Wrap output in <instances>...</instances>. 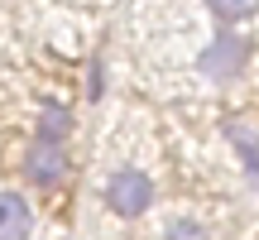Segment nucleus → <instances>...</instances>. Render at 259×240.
<instances>
[{"label":"nucleus","instance_id":"nucleus-1","mask_svg":"<svg viewBox=\"0 0 259 240\" xmlns=\"http://www.w3.org/2000/svg\"><path fill=\"white\" fill-rule=\"evenodd\" d=\"M106 202L115 216H144L154 207V183H149L139 168H120V173L106 183Z\"/></svg>","mask_w":259,"mask_h":240},{"label":"nucleus","instance_id":"nucleus-5","mask_svg":"<svg viewBox=\"0 0 259 240\" xmlns=\"http://www.w3.org/2000/svg\"><path fill=\"white\" fill-rule=\"evenodd\" d=\"M206 5H211L221 19H250L259 10V0H206Z\"/></svg>","mask_w":259,"mask_h":240},{"label":"nucleus","instance_id":"nucleus-2","mask_svg":"<svg viewBox=\"0 0 259 240\" xmlns=\"http://www.w3.org/2000/svg\"><path fill=\"white\" fill-rule=\"evenodd\" d=\"M24 178L34 187H58L67 178V149L48 144V139H34V144L24 149Z\"/></svg>","mask_w":259,"mask_h":240},{"label":"nucleus","instance_id":"nucleus-7","mask_svg":"<svg viewBox=\"0 0 259 240\" xmlns=\"http://www.w3.org/2000/svg\"><path fill=\"white\" fill-rule=\"evenodd\" d=\"M163 240H211V235H206L197 221H187V216H183V221H173V226H168V235H163Z\"/></svg>","mask_w":259,"mask_h":240},{"label":"nucleus","instance_id":"nucleus-4","mask_svg":"<svg viewBox=\"0 0 259 240\" xmlns=\"http://www.w3.org/2000/svg\"><path fill=\"white\" fill-rule=\"evenodd\" d=\"M245 53H250V48H245V38H231V34H226V38H216V44L206 48L202 63H206V72H211V77H226V72H240Z\"/></svg>","mask_w":259,"mask_h":240},{"label":"nucleus","instance_id":"nucleus-3","mask_svg":"<svg viewBox=\"0 0 259 240\" xmlns=\"http://www.w3.org/2000/svg\"><path fill=\"white\" fill-rule=\"evenodd\" d=\"M34 231V207L19 192H0V240H29Z\"/></svg>","mask_w":259,"mask_h":240},{"label":"nucleus","instance_id":"nucleus-6","mask_svg":"<svg viewBox=\"0 0 259 240\" xmlns=\"http://www.w3.org/2000/svg\"><path fill=\"white\" fill-rule=\"evenodd\" d=\"M231 139H235V149L245 154V164H250V173L259 178V144H254V135H250V130H231Z\"/></svg>","mask_w":259,"mask_h":240}]
</instances>
